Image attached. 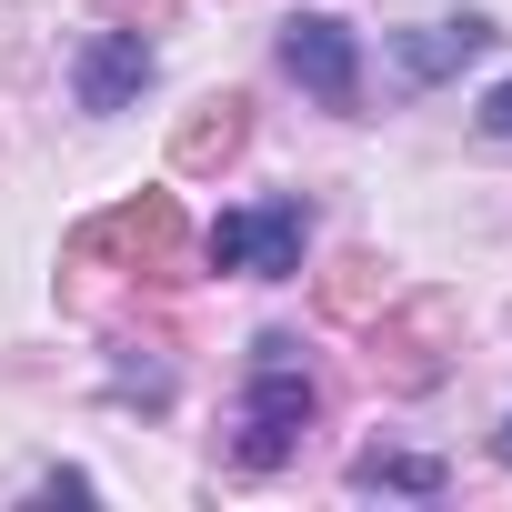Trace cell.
Instances as JSON below:
<instances>
[{
	"label": "cell",
	"mask_w": 512,
	"mask_h": 512,
	"mask_svg": "<svg viewBox=\"0 0 512 512\" xmlns=\"http://www.w3.org/2000/svg\"><path fill=\"white\" fill-rule=\"evenodd\" d=\"M312 412H322V382H312L302 342H292V332H262V342H251L241 412H231V462H241V472H282V462L302 452Z\"/></svg>",
	"instance_id": "1"
},
{
	"label": "cell",
	"mask_w": 512,
	"mask_h": 512,
	"mask_svg": "<svg viewBox=\"0 0 512 512\" xmlns=\"http://www.w3.org/2000/svg\"><path fill=\"white\" fill-rule=\"evenodd\" d=\"M302 241H312V211L302 191H272V201H241L201 231V262L211 272H241V282H292L302 272Z\"/></svg>",
	"instance_id": "2"
},
{
	"label": "cell",
	"mask_w": 512,
	"mask_h": 512,
	"mask_svg": "<svg viewBox=\"0 0 512 512\" xmlns=\"http://www.w3.org/2000/svg\"><path fill=\"white\" fill-rule=\"evenodd\" d=\"M282 71L322 101V111H362V31L332 11H292L282 21Z\"/></svg>",
	"instance_id": "3"
},
{
	"label": "cell",
	"mask_w": 512,
	"mask_h": 512,
	"mask_svg": "<svg viewBox=\"0 0 512 512\" xmlns=\"http://www.w3.org/2000/svg\"><path fill=\"white\" fill-rule=\"evenodd\" d=\"M151 81H161V51H151L141 31H91V41H81V61H71V101H81L91 121L131 111Z\"/></svg>",
	"instance_id": "4"
},
{
	"label": "cell",
	"mask_w": 512,
	"mask_h": 512,
	"mask_svg": "<svg viewBox=\"0 0 512 512\" xmlns=\"http://www.w3.org/2000/svg\"><path fill=\"white\" fill-rule=\"evenodd\" d=\"M81 251H121V262H141V272H171V251H181V201H171V191H141V201H121L111 221H91Z\"/></svg>",
	"instance_id": "5"
},
{
	"label": "cell",
	"mask_w": 512,
	"mask_h": 512,
	"mask_svg": "<svg viewBox=\"0 0 512 512\" xmlns=\"http://www.w3.org/2000/svg\"><path fill=\"white\" fill-rule=\"evenodd\" d=\"M472 51H492V21H482V11H462V21H432V31L392 41V71H402L412 91H432V81H442V71H462Z\"/></svg>",
	"instance_id": "6"
},
{
	"label": "cell",
	"mask_w": 512,
	"mask_h": 512,
	"mask_svg": "<svg viewBox=\"0 0 512 512\" xmlns=\"http://www.w3.org/2000/svg\"><path fill=\"white\" fill-rule=\"evenodd\" d=\"M241 141H251V101H241V91H221V101H201V111L181 121L171 161H181V171H211V161H231Z\"/></svg>",
	"instance_id": "7"
},
{
	"label": "cell",
	"mask_w": 512,
	"mask_h": 512,
	"mask_svg": "<svg viewBox=\"0 0 512 512\" xmlns=\"http://www.w3.org/2000/svg\"><path fill=\"white\" fill-rule=\"evenodd\" d=\"M452 472L432 462V452H402V442H372V452H352V492H442Z\"/></svg>",
	"instance_id": "8"
},
{
	"label": "cell",
	"mask_w": 512,
	"mask_h": 512,
	"mask_svg": "<svg viewBox=\"0 0 512 512\" xmlns=\"http://www.w3.org/2000/svg\"><path fill=\"white\" fill-rule=\"evenodd\" d=\"M332 312H372V262H342L332 272Z\"/></svg>",
	"instance_id": "9"
},
{
	"label": "cell",
	"mask_w": 512,
	"mask_h": 512,
	"mask_svg": "<svg viewBox=\"0 0 512 512\" xmlns=\"http://www.w3.org/2000/svg\"><path fill=\"white\" fill-rule=\"evenodd\" d=\"M482 131H492V141H512V81H502V91L482 101Z\"/></svg>",
	"instance_id": "10"
},
{
	"label": "cell",
	"mask_w": 512,
	"mask_h": 512,
	"mask_svg": "<svg viewBox=\"0 0 512 512\" xmlns=\"http://www.w3.org/2000/svg\"><path fill=\"white\" fill-rule=\"evenodd\" d=\"M492 452H502V462H512V412H502V432H492Z\"/></svg>",
	"instance_id": "11"
}]
</instances>
